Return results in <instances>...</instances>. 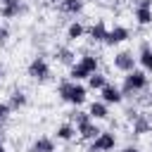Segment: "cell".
Wrapping results in <instances>:
<instances>
[{"instance_id":"obj_1","label":"cell","mask_w":152,"mask_h":152,"mask_svg":"<svg viewBox=\"0 0 152 152\" xmlns=\"http://www.w3.org/2000/svg\"><path fill=\"white\" fill-rule=\"evenodd\" d=\"M57 97L71 107H81L88 100V88L83 86V81H71V78H62L57 83Z\"/></svg>"},{"instance_id":"obj_2","label":"cell","mask_w":152,"mask_h":152,"mask_svg":"<svg viewBox=\"0 0 152 152\" xmlns=\"http://www.w3.org/2000/svg\"><path fill=\"white\" fill-rule=\"evenodd\" d=\"M150 86V76L142 71V69H133L128 74H124V81H121V93H124V100H135L140 93H145Z\"/></svg>"},{"instance_id":"obj_3","label":"cell","mask_w":152,"mask_h":152,"mask_svg":"<svg viewBox=\"0 0 152 152\" xmlns=\"http://www.w3.org/2000/svg\"><path fill=\"white\" fill-rule=\"evenodd\" d=\"M100 69V55L95 52H83L71 66H69V78L71 81H86L90 74Z\"/></svg>"},{"instance_id":"obj_4","label":"cell","mask_w":152,"mask_h":152,"mask_svg":"<svg viewBox=\"0 0 152 152\" xmlns=\"http://www.w3.org/2000/svg\"><path fill=\"white\" fill-rule=\"evenodd\" d=\"M26 76H28L31 81H36V83H45V81H50V76H52V66H50V62L45 59V55H36V57L26 64Z\"/></svg>"},{"instance_id":"obj_5","label":"cell","mask_w":152,"mask_h":152,"mask_svg":"<svg viewBox=\"0 0 152 152\" xmlns=\"http://www.w3.org/2000/svg\"><path fill=\"white\" fill-rule=\"evenodd\" d=\"M116 142H119V138H116L114 131H100V133L90 140V145H88L86 152H114Z\"/></svg>"},{"instance_id":"obj_6","label":"cell","mask_w":152,"mask_h":152,"mask_svg":"<svg viewBox=\"0 0 152 152\" xmlns=\"http://www.w3.org/2000/svg\"><path fill=\"white\" fill-rule=\"evenodd\" d=\"M112 66H114L116 71H121V74H128V71H133V69L138 66L135 52H133V50H128V48H124V50H116V52H114V57H112Z\"/></svg>"},{"instance_id":"obj_7","label":"cell","mask_w":152,"mask_h":152,"mask_svg":"<svg viewBox=\"0 0 152 152\" xmlns=\"http://www.w3.org/2000/svg\"><path fill=\"white\" fill-rule=\"evenodd\" d=\"M128 38H131V28L124 26V24H114V26L107 31L104 45H109V48H114V45H124Z\"/></svg>"},{"instance_id":"obj_8","label":"cell","mask_w":152,"mask_h":152,"mask_svg":"<svg viewBox=\"0 0 152 152\" xmlns=\"http://www.w3.org/2000/svg\"><path fill=\"white\" fill-rule=\"evenodd\" d=\"M107 31H109V26H107L104 19H95L90 26H86V36H88L90 43H104Z\"/></svg>"},{"instance_id":"obj_9","label":"cell","mask_w":152,"mask_h":152,"mask_svg":"<svg viewBox=\"0 0 152 152\" xmlns=\"http://www.w3.org/2000/svg\"><path fill=\"white\" fill-rule=\"evenodd\" d=\"M100 93V100L104 102V104H121L124 102V93H121V88L119 86H114V83H107L102 90H97Z\"/></svg>"},{"instance_id":"obj_10","label":"cell","mask_w":152,"mask_h":152,"mask_svg":"<svg viewBox=\"0 0 152 152\" xmlns=\"http://www.w3.org/2000/svg\"><path fill=\"white\" fill-rule=\"evenodd\" d=\"M131 133H133L135 138L152 133V116H147L145 112H140V114H138V116L131 121Z\"/></svg>"},{"instance_id":"obj_11","label":"cell","mask_w":152,"mask_h":152,"mask_svg":"<svg viewBox=\"0 0 152 152\" xmlns=\"http://www.w3.org/2000/svg\"><path fill=\"white\" fill-rule=\"evenodd\" d=\"M28 2H19V5H0V17L2 19H19V17H26L28 14Z\"/></svg>"},{"instance_id":"obj_12","label":"cell","mask_w":152,"mask_h":152,"mask_svg":"<svg viewBox=\"0 0 152 152\" xmlns=\"http://www.w3.org/2000/svg\"><path fill=\"white\" fill-rule=\"evenodd\" d=\"M52 57L57 64H64V66H71L76 62V52L71 50V45H55L52 48Z\"/></svg>"},{"instance_id":"obj_13","label":"cell","mask_w":152,"mask_h":152,"mask_svg":"<svg viewBox=\"0 0 152 152\" xmlns=\"http://www.w3.org/2000/svg\"><path fill=\"white\" fill-rule=\"evenodd\" d=\"M26 152H57V140L50 138V135H38Z\"/></svg>"},{"instance_id":"obj_14","label":"cell","mask_w":152,"mask_h":152,"mask_svg":"<svg viewBox=\"0 0 152 152\" xmlns=\"http://www.w3.org/2000/svg\"><path fill=\"white\" fill-rule=\"evenodd\" d=\"M135 59H138V64H140V69H142L145 74H152V45H150L147 40L140 43V50H138Z\"/></svg>"},{"instance_id":"obj_15","label":"cell","mask_w":152,"mask_h":152,"mask_svg":"<svg viewBox=\"0 0 152 152\" xmlns=\"http://www.w3.org/2000/svg\"><path fill=\"white\" fill-rule=\"evenodd\" d=\"M7 104L12 107V112L24 109V107L28 104V95H26V90H21V88H12L10 95H7Z\"/></svg>"},{"instance_id":"obj_16","label":"cell","mask_w":152,"mask_h":152,"mask_svg":"<svg viewBox=\"0 0 152 152\" xmlns=\"http://www.w3.org/2000/svg\"><path fill=\"white\" fill-rule=\"evenodd\" d=\"M100 131H102V128L97 126V121H95V119H88V121H83L81 126H76V135H78L81 140H88V142H90Z\"/></svg>"},{"instance_id":"obj_17","label":"cell","mask_w":152,"mask_h":152,"mask_svg":"<svg viewBox=\"0 0 152 152\" xmlns=\"http://www.w3.org/2000/svg\"><path fill=\"white\" fill-rule=\"evenodd\" d=\"M86 112H88L90 119H95V121H104V119H109V104H104L102 100H93V102L88 104Z\"/></svg>"},{"instance_id":"obj_18","label":"cell","mask_w":152,"mask_h":152,"mask_svg":"<svg viewBox=\"0 0 152 152\" xmlns=\"http://www.w3.org/2000/svg\"><path fill=\"white\" fill-rule=\"evenodd\" d=\"M66 40L69 43H78L81 38H86V24L83 21H78V19H74V21H69V26H66Z\"/></svg>"},{"instance_id":"obj_19","label":"cell","mask_w":152,"mask_h":152,"mask_svg":"<svg viewBox=\"0 0 152 152\" xmlns=\"http://www.w3.org/2000/svg\"><path fill=\"white\" fill-rule=\"evenodd\" d=\"M76 138V126L71 124V121H64V124H59L57 128H55V140H59V142H71Z\"/></svg>"},{"instance_id":"obj_20","label":"cell","mask_w":152,"mask_h":152,"mask_svg":"<svg viewBox=\"0 0 152 152\" xmlns=\"http://www.w3.org/2000/svg\"><path fill=\"white\" fill-rule=\"evenodd\" d=\"M57 5H59V12H64L69 17H78L86 7V0H59Z\"/></svg>"},{"instance_id":"obj_21","label":"cell","mask_w":152,"mask_h":152,"mask_svg":"<svg viewBox=\"0 0 152 152\" xmlns=\"http://www.w3.org/2000/svg\"><path fill=\"white\" fill-rule=\"evenodd\" d=\"M86 81H88V86H86L88 90H102V88H104V86L109 83L107 74H104V71H100V69H97L95 74H90V76H88Z\"/></svg>"},{"instance_id":"obj_22","label":"cell","mask_w":152,"mask_h":152,"mask_svg":"<svg viewBox=\"0 0 152 152\" xmlns=\"http://www.w3.org/2000/svg\"><path fill=\"white\" fill-rule=\"evenodd\" d=\"M133 19L138 26H152V7H133Z\"/></svg>"},{"instance_id":"obj_23","label":"cell","mask_w":152,"mask_h":152,"mask_svg":"<svg viewBox=\"0 0 152 152\" xmlns=\"http://www.w3.org/2000/svg\"><path fill=\"white\" fill-rule=\"evenodd\" d=\"M90 119V114L88 112H83V109H78V107H74L71 112H69V121L74 124V126H81L83 121H88Z\"/></svg>"},{"instance_id":"obj_24","label":"cell","mask_w":152,"mask_h":152,"mask_svg":"<svg viewBox=\"0 0 152 152\" xmlns=\"http://www.w3.org/2000/svg\"><path fill=\"white\" fill-rule=\"evenodd\" d=\"M138 114H140V107H138V104H128V107L124 109V119H126V121H133Z\"/></svg>"},{"instance_id":"obj_25","label":"cell","mask_w":152,"mask_h":152,"mask_svg":"<svg viewBox=\"0 0 152 152\" xmlns=\"http://www.w3.org/2000/svg\"><path fill=\"white\" fill-rule=\"evenodd\" d=\"M10 114H12V107L7 104V100H0V119H2V121H7V119H10Z\"/></svg>"},{"instance_id":"obj_26","label":"cell","mask_w":152,"mask_h":152,"mask_svg":"<svg viewBox=\"0 0 152 152\" xmlns=\"http://www.w3.org/2000/svg\"><path fill=\"white\" fill-rule=\"evenodd\" d=\"M10 36H12V33H10V28H7V26H0V48H5V45H7Z\"/></svg>"},{"instance_id":"obj_27","label":"cell","mask_w":152,"mask_h":152,"mask_svg":"<svg viewBox=\"0 0 152 152\" xmlns=\"http://www.w3.org/2000/svg\"><path fill=\"white\" fill-rule=\"evenodd\" d=\"M119 152H140V147H138V145H124Z\"/></svg>"},{"instance_id":"obj_28","label":"cell","mask_w":152,"mask_h":152,"mask_svg":"<svg viewBox=\"0 0 152 152\" xmlns=\"http://www.w3.org/2000/svg\"><path fill=\"white\" fill-rule=\"evenodd\" d=\"M135 7H152V0H133Z\"/></svg>"},{"instance_id":"obj_29","label":"cell","mask_w":152,"mask_h":152,"mask_svg":"<svg viewBox=\"0 0 152 152\" xmlns=\"http://www.w3.org/2000/svg\"><path fill=\"white\" fill-rule=\"evenodd\" d=\"M19 2H24V0H0V5H19Z\"/></svg>"},{"instance_id":"obj_30","label":"cell","mask_w":152,"mask_h":152,"mask_svg":"<svg viewBox=\"0 0 152 152\" xmlns=\"http://www.w3.org/2000/svg\"><path fill=\"white\" fill-rule=\"evenodd\" d=\"M5 74H7V71H5V64H0V81L5 78Z\"/></svg>"},{"instance_id":"obj_31","label":"cell","mask_w":152,"mask_h":152,"mask_svg":"<svg viewBox=\"0 0 152 152\" xmlns=\"http://www.w3.org/2000/svg\"><path fill=\"white\" fill-rule=\"evenodd\" d=\"M5 124H7V121H2V119H0V131H5Z\"/></svg>"},{"instance_id":"obj_32","label":"cell","mask_w":152,"mask_h":152,"mask_svg":"<svg viewBox=\"0 0 152 152\" xmlns=\"http://www.w3.org/2000/svg\"><path fill=\"white\" fill-rule=\"evenodd\" d=\"M0 152H7V147H5V142H0Z\"/></svg>"},{"instance_id":"obj_33","label":"cell","mask_w":152,"mask_h":152,"mask_svg":"<svg viewBox=\"0 0 152 152\" xmlns=\"http://www.w3.org/2000/svg\"><path fill=\"white\" fill-rule=\"evenodd\" d=\"M48 2H55V5H57V2H59V0H48Z\"/></svg>"}]
</instances>
